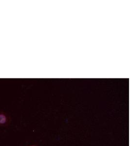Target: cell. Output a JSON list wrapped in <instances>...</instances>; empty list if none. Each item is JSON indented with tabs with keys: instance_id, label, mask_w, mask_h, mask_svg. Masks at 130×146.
<instances>
[{
	"instance_id": "1",
	"label": "cell",
	"mask_w": 130,
	"mask_h": 146,
	"mask_svg": "<svg viewBox=\"0 0 130 146\" xmlns=\"http://www.w3.org/2000/svg\"><path fill=\"white\" fill-rule=\"evenodd\" d=\"M10 117L7 113L0 111V126L6 127L10 122Z\"/></svg>"
},
{
	"instance_id": "2",
	"label": "cell",
	"mask_w": 130,
	"mask_h": 146,
	"mask_svg": "<svg viewBox=\"0 0 130 146\" xmlns=\"http://www.w3.org/2000/svg\"><path fill=\"white\" fill-rule=\"evenodd\" d=\"M35 146V145H31V146Z\"/></svg>"
}]
</instances>
